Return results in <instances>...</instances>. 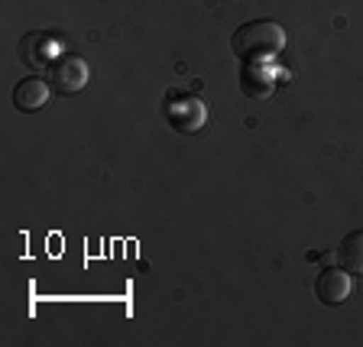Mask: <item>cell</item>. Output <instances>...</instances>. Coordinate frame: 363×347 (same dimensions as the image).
Segmentation results:
<instances>
[{
	"label": "cell",
	"mask_w": 363,
	"mask_h": 347,
	"mask_svg": "<svg viewBox=\"0 0 363 347\" xmlns=\"http://www.w3.org/2000/svg\"><path fill=\"white\" fill-rule=\"evenodd\" d=\"M49 84H52L59 94H75L88 84L91 72H88V62L82 55H59V59L49 65Z\"/></svg>",
	"instance_id": "obj_3"
},
{
	"label": "cell",
	"mask_w": 363,
	"mask_h": 347,
	"mask_svg": "<svg viewBox=\"0 0 363 347\" xmlns=\"http://www.w3.org/2000/svg\"><path fill=\"white\" fill-rule=\"evenodd\" d=\"M350 292H354V280H350V272L344 270V266H325V270L318 272V280H315V295H318V302H325V305H340V302H347Z\"/></svg>",
	"instance_id": "obj_5"
},
{
	"label": "cell",
	"mask_w": 363,
	"mask_h": 347,
	"mask_svg": "<svg viewBox=\"0 0 363 347\" xmlns=\"http://www.w3.org/2000/svg\"><path fill=\"white\" fill-rule=\"evenodd\" d=\"M62 55V45L59 39L52 36V33H26V36L20 39V59L23 65H30V68H49L55 59Z\"/></svg>",
	"instance_id": "obj_4"
},
{
	"label": "cell",
	"mask_w": 363,
	"mask_h": 347,
	"mask_svg": "<svg viewBox=\"0 0 363 347\" xmlns=\"http://www.w3.org/2000/svg\"><path fill=\"white\" fill-rule=\"evenodd\" d=\"M308 260H311V263H325V266H331L334 260H337V250H325V253H315V250H311Z\"/></svg>",
	"instance_id": "obj_9"
},
{
	"label": "cell",
	"mask_w": 363,
	"mask_h": 347,
	"mask_svg": "<svg viewBox=\"0 0 363 347\" xmlns=\"http://www.w3.org/2000/svg\"><path fill=\"white\" fill-rule=\"evenodd\" d=\"M337 260L350 276H363V231H354V234H347L340 241Z\"/></svg>",
	"instance_id": "obj_8"
},
{
	"label": "cell",
	"mask_w": 363,
	"mask_h": 347,
	"mask_svg": "<svg viewBox=\"0 0 363 347\" xmlns=\"http://www.w3.org/2000/svg\"><path fill=\"white\" fill-rule=\"evenodd\" d=\"M237 82H240V91L247 98L263 101V98H269L272 88H276V72H272L266 62H243Z\"/></svg>",
	"instance_id": "obj_6"
},
{
	"label": "cell",
	"mask_w": 363,
	"mask_h": 347,
	"mask_svg": "<svg viewBox=\"0 0 363 347\" xmlns=\"http://www.w3.org/2000/svg\"><path fill=\"white\" fill-rule=\"evenodd\" d=\"M162 117L175 133H201L208 123V104L198 94H185V91H169L162 101Z\"/></svg>",
	"instance_id": "obj_2"
},
{
	"label": "cell",
	"mask_w": 363,
	"mask_h": 347,
	"mask_svg": "<svg viewBox=\"0 0 363 347\" xmlns=\"http://www.w3.org/2000/svg\"><path fill=\"white\" fill-rule=\"evenodd\" d=\"M230 49L240 62H269L286 49V30L276 20L243 23L230 36Z\"/></svg>",
	"instance_id": "obj_1"
},
{
	"label": "cell",
	"mask_w": 363,
	"mask_h": 347,
	"mask_svg": "<svg viewBox=\"0 0 363 347\" xmlns=\"http://www.w3.org/2000/svg\"><path fill=\"white\" fill-rule=\"evenodd\" d=\"M49 91H52V84L43 82V78H36V75L23 78V82H16V88H13V107L23 114L43 111V107L49 104Z\"/></svg>",
	"instance_id": "obj_7"
}]
</instances>
